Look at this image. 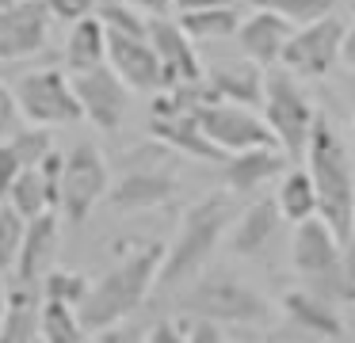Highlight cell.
I'll return each mask as SVG.
<instances>
[{
	"mask_svg": "<svg viewBox=\"0 0 355 343\" xmlns=\"http://www.w3.org/2000/svg\"><path fill=\"white\" fill-rule=\"evenodd\" d=\"M233 191L222 187V191H210L202 195L199 202H191L180 218V229L172 236V244L164 248V263L157 271V286L161 290H180L202 271L210 267V256L218 252V244L225 240L233 218H237L241 206L233 202Z\"/></svg>",
	"mask_w": 355,
	"mask_h": 343,
	"instance_id": "cell-1",
	"label": "cell"
},
{
	"mask_svg": "<svg viewBox=\"0 0 355 343\" xmlns=\"http://www.w3.org/2000/svg\"><path fill=\"white\" fill-rule=\"evenodd\" d=\"M306 168L317 187V213L336 229L340 240L355 236V164L347 157L344 137L324 114H317L306 141Z\"/></svg>",
	"mask_w": 355,
	"mask_h": 343,
	"instance_id": "cell-2",
	"label": "cell"
},
{
	"mask_svg": "<svg viewBox=\"0 0 355 343\" xmlns=\"http://www.w3.org/2000/svg\"><path fill=\"white\" fill-rule=\"evenodd\" d=\"M164 263V244L149 240L138 244L126 259H119L103 279L92 282L88 297L80 301V320L96 332L126 320L141 301L149 297V290L157 286V271Z\"/></svg>",
	"mask_w": 355,
	"mask_h": 343,
	"instance_id": "cell-3",
	"label": "cell"
},
{
	"mask_svg": "<svg viewBox=\"0 0 355 343\" xmlns=\"http://www.w3.org/2000/svg\"><path fill=\"white\" fill-rule=\"evenodd\" d=\"M184 313L191 317H207L218 324H237V328H256L271 320V305L252 282L241 274L225 271V267H202L184 294Z\"/></svg>",
	"mask_w": 355,
	"mask_h": 343,
	"instance_id": "cell-4",
	"label": "cell"
},
{
	"mask_svg": "<svg viewBox=\"0 0 355 343\" xmlns=\"http://www.w3.org/2000/svg\"><path fill=\"white\" fill-rule=\"evenodd\" d=\"M291 263L317 294L344 301L347 282H344V240L336 236V229L317 213L294 225L291 240Z\"/></svg>",
	"mask_w": 355,
	"mask_h": 343,
	"instance_id": "cell-5",
	"label": "cell"
},
{
	"mask_svg": "<svg viewBox=\"0 0 355 343\" xmlns=\"http://www.w3.org/2000/svg\"><path fill=\"white\" fill-rule=\"evenodd\" d=\"M172 149L164 141L149 145L146 152H130V164L119 172V179L111 183L107 202L115 213H141V210H157L176 195V172L168 164Z\"/></svg>",
	"mask_w": 355,
	"mask_h": 343,
	"instance_id": "cell-6",
	"label": "cell"
},
{
	"mask_svg": "<svg viewBox=\"0 0 355 343\" xmlns=\"http://www.w3.org/2000/svg\"><path fill=\"white\" fill-rule=\"evenodd\" d=\"M268 126L275 130L279 145L291 152V160L306 157V141H309V130L317 122V111L309 103V96L302 91L298 76L291 69H271L263 76V103H260Z\"/></svg>",
	"mask_w": 355,
	"mask_h": 343,
	"instance_id": "cell-7",
	"label": "cell"
},
{
	"mask_svg": "<svg viewBox=\"0 0 355 343\" xmlns=\"http://www.w3.org/2000/svg\"><path fill=\"white\" fill-rule=\"evenodd\" d=\"M107 191H111V164L100 152V145L77 141L73 149H65L58 210L69 225H85L88 213L107 198Z\"/></svg>",
	"mask_w": 355,
	"mask_h": 343,
	"instance_id": "cell-8",
	"label": "cell"
},
{
	"mask_svg": "<svg viewBox=\"0 0 355 343\" xmlns=\"http://www.w3.org/2000/svg\"><path fill=\"white\" fill-rule=\"evenodd\" d=\"M16 99L27 122L35 126H73L85 118V107L73 88V73L62 69H35L16 80Z\"/></svg>",
	"mask_w": 355,
	"mask_h": 343,
	"instance_id": "cell-9",
	"label": "cell"
},
{
	"mask_svg": "<svg viewBox=\"0 0 355 343\" xmlns=\"http://www.w3.org/2000/svg\"><path fill=\"white\" fill-rule=\"evenodd\" d=\"M344 35H347V23L340 19L336 12L321 15V19H313V23H302V27H294L279 65L291 69L298 80H317V76H324L340 61Z\"/></svg>",
	"mask_w": 355,
	"mask_h": 343,
	"instance_id": "cell-10",
	"label": "cell"
},
{
	"mask_svg": "<svg viewBox=\"0 0 355 343\" xmlns=\"http://www.w3.org/2000/svg\"><path fill=\"white\" fill-rule=\"evenodd\" d=\"M199 122H202L210 141L222 145L225 152H241V149H252V145H279V137L268 126V118L256 114V107H245V103L207 99L199 107Z\"/></svg>",
	"mask_w": 355,
	"mask_h": 343,
	"instance_id": "cell-11",
	"label": "cell"
},
{
	"mask_svg": "<svg viewBox=\"0 0 355 343\" xmlns=\"http://www.w3.org/2000/svg\"><path fill=\"white\" fill-rule=\"evenodd\" d=\"M73 88H77V99L85 107V118L96 130L115 134L123 126L126 107H130V88L107 61L96 69H85V73H73Z\"/></svg>",
	"mask_w": 355,
	"mask_h": 343,
	"instance_id": "cell-12",
	"label": "cell"
},
{
	"mask_svg": "<svg viewBox=\"0 0 355 343\" xmlns=\"http://www.w3.org/2000/svg\"><path fill=\"white\" fill-rule=\"evenodd\" d=\"M50 19L46 0H12L0 8V61H24L46 50Z\"/></svg>",
	"mask_w": 355,
	"mask_h": 343,
	"instance_id": "cell-13",
	"label": "cell"
},
{
	"mask_svg": "<svg viewBox=\"0 0 355 343\" xmlns=\"http://www.w3.org/2000/svg\"><path fill=\"white\" fill-rule=\"evenodd\" d=\"M107 65L123 76L130 91L164 88V65H161V53L149 42V35H130V30L107 27Z\"/></svg>",
	"mask_w": 355,
	"mask_h": 343,
	"instance_id": "cell-14",
	"label": "cell"
},
{
	"mask_svg": "<svg viewBox=\"0 0 355 343\" xmlns=\"http://www.w3.org/2000/svg\"><path fill=\"white\" fill-rule=\"evenodd\" d=\"M279 313L291 320V328H298L306 340H347L344 317L336 313V301L324 294H317L313 286L286 290L279 297Z\"/></svg>",
	"mask_w": 355,
	"mask_h": 343,
	"instance_id": "cell-15",
	"label": "cell"
},
{
	"mask_svg": "<svg viewBox=\"0 0 355 343\" xmlns=\"http://www.w3.org/2000/svg\"><path fill=\"white\" fill-rule=\"evenodd\" d=\"M149 42L161 53L164 88L180 80H202V58L195 50V38L184 30V23L172 15H149Z\"/></svg>",
	"mask_w": 355,
	"mask_h": 343,
	"instance_id": "cell-16",
	"label": "cell"
},
{
	"mask_svg": "<svg viewBox=\"0 0 355 343\" xmlns=\"http://www.w3.org/2000/svg\"><path fill=\"white\" fill-rule=\"evenodd\" d=\"M291 168V152L283 145H252V149L230 152L222 160L225 187L233 195H256L263 183H271L275 175H283Z\"/></svg>",
	"mask_w": 355,
	"mask_h": 343,
	"instance_id": "cell-17",
	"label": "cell"
},
{
	"mask_svg": "<svg viewBox=\"0 0 355 343\" xmlns=\"http://www.w3.org/2000/svg\"><path fill=\"white\" fill-rule=\"evenodd\" d=\"M149 137L164 141L172 152H187L195 160H207V164H222L230 152L222 145H214L207 137L199 122V111H180V114H153L149 118Z\"/></svg>",
	"mask_w": 355,
	"mask_h": 343,
	"instance_id": "cell-18",
	"label": "cell"
},
{
	"mask_svg": "<svg viewBox=\"0 0 355 343\" xmlns=\"http://www.w3.org/2000/svg\"><path fill=\"white\" fill-rule=\"evenodd\" d=\"M294 35V23L283 19L279 12H268V8H252V15H245L237 27V42H241V53L252 61H260L263 69L279 65L286 42Z\"/></svg>",
	"mask_w": 355,
	"mask_h": 343,
	"instance_id": "cell-19",
	"label": "cell"
},
{
	"mask_svg": "<svg viewBox=\"0 0 355 343\" xmlns=\"http://www.w3.org/2000/svg\"><path fill=\"white\" fill-rule=\"evenodd\" d=\"M279 221H283V210H279L275 198H252L245 210H237L230 225V252L237 259L260 256L271 244V236L279 233Z\"/></svg>",
	"mask_w": 355,
	"mask_h": 343,
	"instance_id": "cell-20",
	"label": "cell"
},
{
	"mask_svg": "<svg viewBox=\"0 0 355 343\" xmlns=\"http://www.w3.org/2000/svg\"><path fill=\"white\" fill-rule=\"evenodd\" d=\"M58 259V218L54 210L39 213V218L27 221V233H24V244H19V259H16V282H31L39 286L46 279V271L54 267Z\"/></svg>",
	"mask_w": 355,
	"mask_h": 343,
	"instance_id": "cell-21",
	"label": "cell"
},
{
	"mask_svg": "<svg viewBox=\"0 0 355 343\" xmlns=\"http://www.w3.org/2000/svg\"><path fill=\"white\" fill-rule=\"evenodd\" d=\"M263 65L252 58L241 61H222L207 73V88L214 99H230V103H245V107H260L263 103Z\"/></svg>",
	"mask_w": 355,
	"mask_h": 343,
	"instance_id": "cell-22",
	"label": "cell"
},
{
	"mask_svg": "<svg viewBox=\"0 0 355 343\" xmlns=\"http://www.w3.org/2000/svg\"><path fill=\"white\" fill-rule=\"evenodd\" d=\"M42 340V297L35 294L31 282H16L4 301V320H0V343H31Z\"/></svg>",
	"mask_w": 355,
	"mask_h": 343,
	"instance_id": "cell-23",
	"label": "cell"
},
{
	"mask_svg": "<svg viewBox=\"0 0 355 343\" xmlns=\"http://www.w3.org/2000/svg\"><path fill=\"white\" fill-rule=\"evenodd\" d=\"M107 61V23L100 15H85V19L69 23V38H65V69L69 73H85Z\"/></svg>",
	"mask_w": 355,
	"mask_h": 343,
	"instance_id": "cell-24",
	"label": "cell"
},
{
	"mask_svg": "<svg viewBox=\"0 0 355 343\" xmlns=\"http://www.w3.org/2000/svg\"><path fill=\"white\" fill-rule=\"evenodd\" d=\"M275 202L283 210V221H291V225L317 218V187H313L309 168H286L275 187Z\"/></svg>",
	"mask_w": 355,
	"mask_h": 343,
	"instance_id": "cell-25",
	"label": "cell"
},
{
	"mask_svg": "<svg viewBox=\"0 0 355 343\" xmlns=\"http://www.w3.org/2000/svg\"><path fill=\"white\" fill-rule=\"evenodd\" d=\"M184 23V30L195 42H218V38H233L241 27V12L237 4H214V8H195V12H180L176 15Z\"/></svg>",
	"mask_w": 355,
	"mask_h": 343,
	"instance_id": "cell-26",
	"label": "cell"
},
{
	"mask_svg": "<svg viewBox=\"0 0 355 343\" xmlns=\"http://www.w3.org/2000/svg\"><path fill=\"white\" fill-rule=\"evenodd\" d=\"M42 340L46 343H85L88 324L80 320L77 305L42 297Z\"/></svg>",
	"mask_w": 355,
	"mask_h": 343,
	"instance_id": "cell-27",
	"label": "cell"
},
{
	"mask_svg": "<svg viewBox=\"0 0 355 343\" xmlns=\"http://www.w3.org/2000/svg\"><path fill=\"white\" fill-rule=\"evenodd\" d=\"M8 202L16 206L27 221L39 218V213H46V210H54V198H50V187H46V175H42L39 164H24V168H19L16 183H12Z\"/></svg>",
	"mask_w": 355,
	"mask_h": 343,
	"instance_id": "cell-28",
	"label": "cell"
},
{
	"mask_svg": "<svg viewBox=\"0 0 355 343\" xmlns=\"http://www.w3.org/2000/svg\"><path fill=\"white\" fill-rule=\"evenodd\" d=\"M39 286H42V297H54V301H69V305H77V309H80V301L88 297L92 282H88L80 271H73V267H50L46 279H42Z\"/></svg>",
	"mask_w": 355,
	"mask_h": 343,
	"instance_id": "cell-29",
	"label": "cell"
},
{
	"mask_svg": "<svg viewBox=\"0 0 355 343\" xmlns=\"http://www.w3.org/2000/svg\"><path fill=\"white\" fill-rule=\"evenodd\" d=\"M24 233H27V218L12 202H0V274L16 267Z\"/></svg>",
	"mask_w": 355,
	"mask_h": 343,
	"instance_id": "cell-30",
	"label": "cell"
},
{
	"mask_svg": "<svg viewBox=\"0 0 355 343\" xmlns=\"http://www.w3.org/2000/svg\"><path fill=\"white\" fill-rule=\"evenodd\" d=\"M252 8L279 12L283 19H291L294 27H302V23H313V19H321V15L336 12V0H252Z\"/></svg>",
	"mask_w": 355,
	"mask_h": 343,
	"instance_id": "cell-31",
	"label": "cell"
},
{
	"mask_svg": "<svg viewBox=\"0 0 355 343\" xmlns=\"http://www.w3.org/2000/svg\"><path fill=\"white\" fill-rule=\"evenodd\" d=\"M8 145L16 149L19 164H39V160L54 149V137H50V126H35V122H27V126H19L16 134H12Z\"/></svg>",
	"mask_w": 355,
	"mask_h": 343,
	"instance_id": "cell-32",
	"label": "cell"
},
{
	"mask_svg": "<svg viewBox=\"0 0 355 343\" xmlns=\"http://www.w3.org/2000/svg\"><path fill=\"white\" fill-rule=\"evenodd\" d=\"M96 15H100L107 27H119V30H130V35H149V19L146 12H138L134 4L126 0H103L96 4Z\"/></svg>",
	"mask_w": 355,
	"mask_h": 343,
	"instance_id": "cell-33",
	"label": "cell"
},
{
	"mask_svg": "<svg viewBox=\"0 0 355 343\" xmlns=\"http://www.w3.org/2000/svg\"><path fill=\"white\" fill-rule=\"evenodd\" d=\"M24 111H19V99H16V88L0 80V141H12L19 126H24Z\"/></svg>",
	"mask_w": 355,
	"mask_h": 343,
	"instance_id": "cell-34",
	"label": "cell"
},
{
	"mask_svg": "<svg viewBox=\"0 0 355 343\" xmlns=\"http://www.w3.org/2000/svg\"><path fill=\"white\" fill-rule=\"evenodd\" d=\"M96 4H100V0H46L50 15H54L58 23H77V19H85V15L96 12Z\"/></svg>",
	"mask_w": 355,
	"mask_h": 343,
	"instance_id": "cell-35",
	"label": "cell"
},
{
	"mask_svg": "<svg viewBox=\"0 0 355 343\" xmlns=\"http://www.w3.org/2000/svg\"><path fill=\"white\" fill-rule=\"evenodd\" d=\"M19 157H16V149H12L8 141H0V202H8V195H12V183H16V175H19Z\"/></svg>",
	"mask_w": 355,
	"mask_h": 343,
	"instance_id": "cell-36",
	"label": "cell"
},
{
	"mask_svg": "<svg viewBox=\"0 0 355 343\" xmlns=\"http://www.w3.org/2000/svg\"><path fill=\"white\" fill-rule=\"evenodd\" d=\"M146 340L149 343H187L184 320H157V324L146 332Z\"/></svg>",
	"mask_w": 355,
	"mask_h": 343,
	"instance_id": "cell-37",
	"label": "cell"
},
{
	"mask_svg": "<svg viewBox=\"0 0 355 343\" xmlns=\"http://www.w3.org/2000/svg\"><path fill=\"white\" fill-rule=\"evenodd\" d=\"M126 4H134L138 12H146V15H168L172 8H176L172 0H126Z\"/></svg>",
	"mask_w": 355,
	"mask_h": 343,
	"instance_id": "cell-38",
	"label": "cell"
},
{
	"mask_svg": "<svg viewBox=\"0 0 355 343\" xmlns=\"http://www.w3.org/2000/svg\"><path fill=\"white\" fill-rule=\"evenodd\" d=\"M176 12H195V8H214V4H237V0H172Z\"/></svg>",
	"mask_w": 355,
	"mask_h": 343,
	"instance_id": "cell-39",
	"label": "cell"
},
{
	"mask_svg": "<svg viewBox=\"0 0 355 343\" xmlns=\"http://www.w3.org/2000/svg\"><path fill=\"white\" fill-rule=\"evenodd\" d=\"M340 61L355 69V23L347 27V35H344V50H340Z\"/></svg>",
	"mask_w": 355,
	"mask_h": 343,
	"instance_id": "cell-40",
	"label": "cell"
},
{
	"mask_svg": "<svg viewBox=\"0 0 355 343\" xmlns=\"http://www.w3.org/2000/svg\"><path fill=\"white\" fill-rule=\"evenodd\" d=\"M4 301H8V290L0 286V320H4Z\"/></svg>",
	"mask_w": 355,
	"mask_h": 343,
	"instance_id": "cell-41",
	"label": "cell"
},
{
	"mask_svg": "<svg viewBox=\"0 0 355 343\" xmlns=\"http://www.w3.org/2000/svg\"><path fill=\"white\" fill-rule=\"evenodd\" d=\"M8 4H12V0H0V8H8Z\"/></svg>",
	"mask_w": 355,
	"mask_h": 343,
	"instance_id": "cell-42",
	"label": "cell"
},
{
	"mask_svg": "<svg viewBox=\"0 0 355 343\" xmlns=\"http://www.w3.org/2000/svg\"><path fill=\"white\" fill-rule=\"evenodd\" d=\"M347 8H352V12H355V0H347Z\"/></svg>",
	"mask_w": 355,
	"mask_h": 343,
	"instance_id": "cell-43",
	"label": "cell"
},
{
	"mask_svg": "<svg viewBox=\"0 0 355 343\" xmlns=\"http://www.w3.org/2000/svg\"><path fill=\"white\" fill-rule=\"evenodd\" d=\"M352 137H355V122H352Z\"/></svg>",
	"mask_w": 355,
	"mask_h": 343,
	"instance_id": "cell-44",
	"label": "cell"
}]
</instances>
